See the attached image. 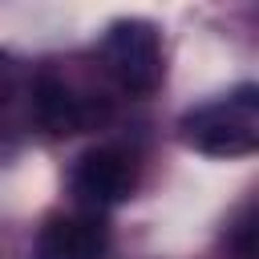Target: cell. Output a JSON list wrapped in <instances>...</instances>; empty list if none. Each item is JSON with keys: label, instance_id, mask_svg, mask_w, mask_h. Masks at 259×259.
<instances>
[{"label": "cell", "instance_id": "4", "mask_svg": "<svg viewBox=\"0 0 259 259\" xmlns=\"http://www.w3.org/2000/svg\"><path fill=\"white\" fill-rule=\"evenodd\" d=\"M73 186L85 202H97V206H109V202H121L134 186V174H130V162L117 154V150H89L81 154L77 170H73Z\"/></svg>", "mask_w": 259, "mask_h": 259}, {"label": "cell", "instance_id": "5", "mask_svg": "<svg viewBox=\"0 0 259 259\" xmlns=\"http://www.w3.org/2000/svg\"><path fill=\"white\" fill-rule=\"evenodd\" d=\"M101 117H105V105H93V101L73 97L69 85H61V81H53V77H45V81L36 85V121H40V130L65 138V134L89 130V125L101 121Z\"/></svg>", "mask_w": 259, "mask_h": 259}, {"label": "cell", "instance_id": "3", "mask_svg": "<svg viewBox=\"0 0 259 259\" xmlns=\"http://www.w3.org/2000/svg\"><path fill=\"white\" fill-rule=\"evenodd\" d=\"M105 223L93 214H57L45 223L32 259H101Z\"/></svg>", "mask_w": 259, "mask_h": 259}, {"label": "cell", "instance_id": "1", "mask_svg": "<svg viewBox=\"0 0 259 259\" xmlns=\"http://www.w3.org/2000/svg\"><path fill=\"white\" fill-rule=\"evenodd\" d=\"M251 113H255V89L243 85L235 97L190 113V117L182 121V130H186V142L198 146L202 154H214V158H243V154L255 150Z\"/></svg>", "mask_w": 259, "mask_h": 259}, {"label": "cell", "instance_id": "2", "mask_svg": "<svg viewBox=\"0 0 259 259\" xmlns=\"http://www.w3.org/2000/svg\"><path fill=\"white\" fill-rule=\"evenodd\" d=\"M105 61L109 73L125 93H154L162 81V45L150 20H117L105 36Z\"/></svg>", "mask_w": 259, "mask_h": 259}]
</instances>
